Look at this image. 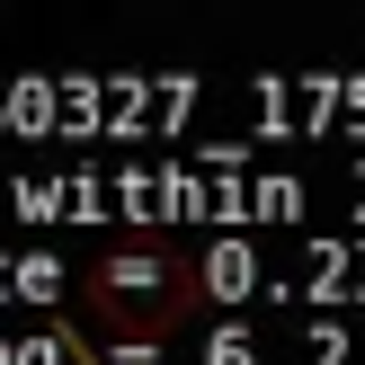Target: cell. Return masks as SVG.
<instances>
[{"label": "cell", "mask_w": 365, "mask_h": 365, "mask_svg": "<svg viewBox=\"0 0 365 365\" xmlns=\"http://www.w3.org/2000/svg\"><path fill=\"white\" fill-rule=\"evenodd\" d=\"M81 294H89V312L116 339H170L196 312V259L170 250V241H125L107 259H89Z\"/></svg>", "instance_id": "6da1fadb"}]
</instances>
